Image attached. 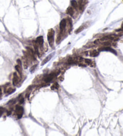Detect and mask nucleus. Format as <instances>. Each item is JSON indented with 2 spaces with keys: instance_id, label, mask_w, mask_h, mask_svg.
<instances>
[{
  "instance_id": "2eb2a0df",
  "label": "nucleus",
  "mask_w": 123,
  "mask_h": 136,
  "mask_svg": "<svg viewBox=\"0 0 123 136\" xmlns=\"http://www.w3.org/2000/svg\"><path fill=\"white\" fill-rule=\"evenodd\" d=\"M90 55H91V56L95 57V56H97L99 55V53L97 52V51L94 50V51H92V52L90 53Z\"/></svg>"
},
{
  "instance_id": "7ed1b4c3",
  "label": "nucleus",
  "mask_w": 123,
  "mask_h": 136,
  "mask_svg": "<svg viewBox=\"0 0 123 136\" xmlns=\"http://www.w3.org/2000/svg\"><path fill=\"white\" fill-rule=\"evenodd\" d=\"M17 62H18V65L16 66V69L20 75H22V63L19 59L17 60Z\"/></svg>"
},
{
  "instance_id": "dca6fc26",
  "label": "nucleus",
  "mask_w": 123,
  "mask_h": 136,
  "mask_svg": "<svg viewBox=\"0 0 123 136\" xmlns=\"http://www.w3.org/2000/svg\"><path fill=\"white\" fill-rule=\"evenodd\" d=\"M3 112H4V110H3V108H0V116L2 115V114L3 113Z\"/></svg>"
},
{
  "instance_id": "1a4fd4ad",
  "label": "nucleus",
  "mask_w": 123,
  "mask_h": 136,
  "mask_svg": "<svg viewBox=\"0 0 123 136\" xmlns=\"http://www.w3.org/2000/svg\"><path fill=\"white\" fill-rule=\"evenodd\" d=\"M66 13H67L68 15H70V16H73L74 14V10H73V7H68V8L67 9Z\"/></svg>"
},
{
  "instance_id": "ddd939ff",
  "label": "nucleus",
  "mask_w": 123,
  "mask_h": 136,
  "mask_svg": "<svg viewBox=\"0 0 123 136\" xmlns=\"http://www.w3.org/2000/svg\"><path fill=\"white\" fill-rule=\"evenodd\" d=\"M71 4L72 7L74 9H77V7H78V4H77V3L76 2L75 0H72V1H71Z\"/></svg>"
},
{
  "instance_id": "20e7f679",
  "label": "nucleus",
  "mask_w": 123,
  "mask_h": 136,
  "mask_svg": "<svg viewBox=\"0 0 123 136\" xmlns=\"http://www.w3.org/2000/svg\"><path fill=\"white\" fill-rule=\"evenodd\" d=\"M99 51H109L110 52H112L113 53H114L116 55V53L115 52V50H113V49L110 48L109 46H106V47H104L103 48L99 49Z\"/></svg>"
},
{
  "instance_id": "423d86ee",
  "label": "nucleus",
  "mask_w": 123,
  "mask_h": 136,
  "mask_svg": "<svg viewBox=\"0 0 123 136\" xmlns=\"http://www.w3.org/2000/svg\"><path fill=\"white\" fill-rule=\"evenodd\" d=\"M19 82V78H18V76L16 73H15L13 75V85H16Z\"/></svg>"
},
{
  "instance_id": "9d476101",
  "label": "nucleus",
  "mask_w": 123,
  "mask_h": 136,
  "mask_svg": "<svg viewBox=\"0 0 123 136\" xmlns=\"http://www.w3.org/2000/svg\"><path fill=\"white\" fill-rule=\"evenodd\" d=\"M85 62L87 63V64H88L89 65H91V67H94L96 65V64L93 61H92L91 60L88 59H85Z\"/></svg>"
},
{
  "instance_id": "f8f14e48",
  "label": "nucleus",
  "mask_w": 123,
  "mask_h": 136,
  "mask_svg": "<svg viewBox=\"0 0 123 136\" xmlns=\"http://www.w3.org/2000/svg\"><path fill=\"white\" fill-rule=\"evenodd\" d=\"M85 28H86V24H84L83 25L81 26V27H80L78 29H77V31H75L76 33H79V32H80V31H82L83 29H84Z\"/></svg>"
},
{
  "instance_id": "f3484780",
  "label": "nucleus",
  "mask_w": 123,
  "mask_h": 136,
  "mask_svg": "<svg viewBox=\"0 0 123 136\" xmlns=\"http://www.w3.org/2000/svg\"><path fill=\"white\" fill-rule=\"evenodd\" d=\"M1 95H2V91H1V89L0 88V97H1Z\"/></svg>"
},
{
  "instance_id": "f03ea898",
  "label": "nucleus",
  "mask_w": 123,
  "mask_h": 136,
  "mask_svg": "<svg viewBox=\"0 0 123 136\" xmlns=\"http://www.w3.org/2000/svg\"><path fill=\"white\" fill-rule=\"evenodd\" d=\"M16 114L18 116V118L20 119L21 118L22 116L23 113H24V109H23L22 107L20 106H17L16 107Z\"/></svg>"
},
{
  "instance_id": "4468645a",
  "label": "nucleus",
  "mask_w": 123,
  "mask_h": 136,
  "mask_svg": "<svg viewBox=\"0 0 123 136\" xmlns=\"http://www.w3.org/2000/svg\"><path fill=\"white\" fill-rule=\"evenodd\" d=\"M84 4H83V2H82V0H80V1H79V4H78V7L80 10H82L84 9Z\"/></svg>"
},
{
  "instance_id": "0eeeda50",
  "label": "nucleus",
  "mask_w": 123,
  "mask_h": 136,
  "mask_svg": "<svg viewBox=\"0 0 123 136\" xmlns=\"http://www.w3.org/2000/svg\"><path fill=\"white\" fill-rule=\"evenodd\" d=\"M35 43H36L37 44H38V46H42V45H43V37L40 36V37H37Z\"/></svg>"
},
{
  "instance_id": "a211bd4d",
  "label": "nucleus",
  "mask_w": 123,
  "mask_h": 136,
  "mask_svg": "<svg viewBox=\"0 0 123 136\" xmlns=\"http://www.w3.org/2000/svg\"><path fill=\"white\" fill-rule=\"evenodd\" d=\"M121 27H122V29L123 30V22H122V25H121Z\"/></svg>"
},
{
  "instance_id": "39448f33",
  "label": "nucleus",
  "mask_w": 123,
  "mask_h": 136,
  "mask_svg": "<svg viewBox=\"0 0 123 136\" xmlns=\"http://www.w3.org/2000/svg\"><path fill=\"white\" fill-rule=\"evenodd\" d=\"M66 27V20L65 19H64L61 21L60 24V29L61 31H63L64 29H65V28Z\"/></svg>"
},
{
  "instance_id": "6e6552de",
  "label": "nucleus",
  "mask_w": 123,
  "mask_h": 136,
  "mask_svg": "<svg viewBox=\"0 0 123 136\" xmlns=\"http://www.w3.org/2000/svg\"><path fill=\"white\" fill-rule=\"evenodd\" d=\"M53 55H54V53L50 54L49 55H48V56L47 57H46V58H45L44 60H43V62H42V65H44V64H46V62H49V61H50V60H51V59L52 58Z\"/></svg>"
},
{
  "instance_id": "f257e3e1",
  "label": "nucleus",
  "mask_w": 123,
  "mask_h": 136,
  "mask_svg": "<svg viewBox=\"0 0 123 136\" xmlns=\"http://www.w3.org/2000/svg\"><path fill=\"white\" fill-rule=\"evenodd\" d=\"M54 35H55V31H54V30L53 29H50L48 33V40L51 47H52L54 46Z\"/></svg>"
},
{
  "instance_id": "9b49d317",
  "label": "nucleus",
  "mask_w": 123,
  "mask_h": 136,
  "mask_svg": "<svg viewBox=\"0 0 123 136\" xmlns=\"http://www.w3.org/2000/svg\"><path fill=\"white\" fill-rule=\"evenodd\" d=\"M54 76H55V74H54V73L51 74V75H48V76L46 77V79H45V80H46V82L51 81V80H52V79H53V78H54Z\"/></svg>"
}]
</instances>
